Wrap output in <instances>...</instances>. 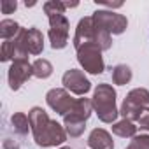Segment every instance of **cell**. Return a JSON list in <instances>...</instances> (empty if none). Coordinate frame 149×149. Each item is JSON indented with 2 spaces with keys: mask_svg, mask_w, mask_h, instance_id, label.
<instances>
[{
  "mask_svg": "<svg viewBox=\"0 0 149 149\" xmlns=\"http://www.w3.org/2000/svg\"><path fill=\"white\" fill-rule=\"evenodd\" d=\"M91 111H93V104L90 98H77L74 107L68 111V114L63 116L65 132L70 137H79L86 128V119L91 116Z\"/></svg>",
  "mask_w": 149,
  "mask_h": 149,
  "instance_id": "cell-4",
  "label": "cell"
},
{
  "mask_svg": "<svg viewBox=\"0 0 149 149\" xmlns=\"http://www.w3.org/2000/svg\"><path fill=\"white\" fill-rule=\"evenodd\" d=\"M46 102L47 105L58 112L60 116H67L68 111L74 107V104H76V100H74L70 97V93L67 90H61V88H54V90H49L47 95H46Z\"/></svg>",
  "mask_w": 149,
  "mask_h": 149,
  "instance_id": "cell-9",
  "label": "cell"
},
{
  "mask_svg": "<svg viewBox=\"0 0 149 149\" xmlns=\"http://www.w3.org/2000/svg\"><path fill=\"white\" fill-rule=\"evenodd\" d=\"M97 44V26L93 23L91 16H86L79 21L76 28V35H74V47L79 49L84 44Z\"/></svg>",
  "mask_w": 149,
  "mask_h": 149,
  "instance_id": "cell-12",
  "label": "cell"
},
{
  "mask_svg": "<svg viewBox=\"0 0 149 149\" xmlns=\"http://www.w3.org/2000/svg\"><path fill=\"white\" fill-rule=\"evenodd\" d=\"M112 132L116 133V135H119V137H135V133H137V126L133 125V121H130V119H123V121H118V123H114L112 125Z\"/></svg>",
  "mask_w": 149,
  "mask_h": 149,
  "instance_id": "cell-15",
  "label": "cell"
},
{
  "mask_svg": "<svg viewBox=\"0 0 149 149\" xmlns=\"http://www.w3.org/2000/svg\"><path fill=\"white\" fill-rule=\"evenodd\" d=\"M91 104L98 119L104 123H112L119 114V111L116 109V91L111 84H105V83L98 84Z\"/></svg>",
  "mask_w": 149,
  "mask_h": 149,
  "instance_id": "cell-3",
  "label": "cell"
},
{
  "mask_svg": "<svg viewBox=\"0 0 149 149\" xmlns=\"http://www.w3.org/2000/svg\"><path fill=\"white\" fill-rule=\"evenodd\" d=\"M139 126H140V130H146V132H149V107L142 112V116L139 118Z\"/></svg>",
  "mask_w": 149,
  "mask_h": 149,
  "instance_id": "cell-20",
  "label": "cell"
},
{
  "mask_svg": "<svg viewBox=\"0 0 149 149\" xmlns=\"http://www.w3.org/2000/svg\"><path fill=\"white\" fill-rule=\"evenodd\" d=\"M60 149H70V147H60Z\"/></svg>",
  "mask_w": 149,
  "mask_h": 149,
  "instance_id": "cell-22",
  "label": "cell"
},
{
  "mask_svg": "<svg viewBox=\"0 0 149 149\" xmlns=\"http://www.w3.org/2000/svg\"><path fill=\"white\" fill-rule=\"evenodd\" d=\"M77 61L81 67L90 74H102L105 68L104 58H102V47L98 44H84L77 49Z\"/></svg>",
  "mask_w": 149,
  "mask_h": 149,
  "instance_id": "cell-6",
  "label": "cell"
},
{
  "mask_svg": "<svg viewBox=\"0 0 149 149\" xmlns=\"http://www.w3.org/2000/svg\"><path fill=\"white\" fill-rule=\"evenodd\" d=\"M126 149H149V135L140 133V135L132 137V142Z\"/></svg>",
  "mask_w": 149,
  "mask_h": 149,
  "instance_id": "cell-19",
  "label": "cell"
},
{
  "mask_svg": "<svg viewBox=\"0 0 149 149\" xmlns=\"http://www.w3.org/2000/svg\"><path fill=\"white\" fill-rule=\"evenodd\" d=\"M65 9L67 4L63 2H46L44 4V11L49 18V40L53 49H63L68 42V19L65 18Z\"/></svg>",
  "mask_w": 149,
  "mask_h": 149,
  "instance_id": "cell-2",
  "label": "cell"
},
{
  "mask_svg": "<svg viewBox=\"0 0 149 149\" xmlns=\"http://www.w3.org/2000/svg\"><path fill=\"white\" fill-rule=\"evenodd\" d=\"M21 54L26 60L28 54H40L44 49V37L39 28H21L19 30Z\"/></svg>",
  "mask_w": 149,
  "mask_h": 149,
  "instance_id": "cell-8",
  "label": "cell"
},
{
  "mask_svg": "<svg viewBox=\"0 0 149 149\" xmlns=\"http://www.w3.org/2000/svg\"><path fill=\"white\" fill-rule=\"evenodd\" d=\"M33 76V68L28 63V60H14L9 68V86L11 90H19L21 84H25Z\"/></svg>",
  "mask_w": 149,
  "mask_h": 149,
  "instance_id": "cell-11",
  "label": "cell"
},
{
  "mask_svg": "<svg viewBox=\"0 0 149 149\" xmlns=\"http://www.w3.org/2000/svg\"><path fill=\"white\" fill-rule=\"evenodd\" d=\"M21 26L13 21V19H4L2 23H0V37H2L4 40H9V39H14L18 33H19Z\"/></svg>",
  "mask_w": 149,
  "mask_h": 149,
  "instance_id": "cell-17",
  "label": "cell"
},
{
  "mask_svg": "<svg viewBox=\"0 0 149 149\" xmlns=\"http://www.w3.org/2000/svg\"><path fill=\"white\" fill-rule=\"evenodd\" d=\"M88 144L91 149H114V142L109 132L102 130V128H95L90 137H88Z\"/></svg>",
  "mask_w": 149,
  "mask_h": 149,
  "instance_id": "cell-13",
  "label": "cell"
},
{
  "mask_svg": "<svg viewBox=\"0 0 149 149\" xmlns=\"http://www.w3.org/2000/svg\"><path fill=\"white\" fill-rule=\"evenodd\" d=\"M11 123H13V128L14 132H18L19 135H26L28 130L32 128L30 126V118L23 112H14L13 118H11Z\"/></svg>",
  "mask_w": 149,
  "mask_h": 149,
  "instance_id": "cell-14",
  "label": "cell"
},
{
  "mask_svg": "<svg viewBox=\"0 0 149 149\" xmlns=\"http://www.w3.org/2000/svg\"><path fill=\"white\" fill-rule=\"evenodd\" d=\"M93 21L97 26L104 28L107 33H123L128 26V19L123 14H118L114 11H97L93 13Z\"/></svg>",
  "mask_w": 149,
  "mask_h": 149,
  "instance_id": "cell-7",
  "label": "cell"
},
{
  "mask_svg": "<svg viewBox=\"0 0 149 149\" xmlns=\"http://www.w3.org/2000/svg\"><path fill=\"white\" fill-rule=\"evenodd\" d=\"M130 79H132V70L128 65H116L112 68V81L116 84L123 86V84L130 83Z\"/></svg>",
  "mask_w": 149,
  "mask_h": 149,
  "instance_id": "cell-18",
  "label": "cell"
},
{
  "mask_svg": "<svg viewBox=\"0 0 149 149\" xmlns=\"http://www.w3.org/2000/svg\"><path fill=\"white\" fill-rule=\"evenodd\" d=\"M0 7H2V13H4V14H11V13H14V11H16L18 4H16V2H9V0H4Z\"/></svg>",
  "mask_w": 149,
  "mask_h": 149,
  "instance_id": "cell-21",
  "label": "cell"
},
{
  "mask_svg": "<svg viewBox=\"0 0 149 149\" xmlns=\"http://www.w3.org/2000/svg\"><path fill=\"white\" fill-rule=\"evenodd\" d=\"M32 68H33V76L39 77V79H47L51 74H53V65L44 60V58H39L32 63Z\"/></svg>",
  "mask_w": 149,
  "mask_h": 149,
  "instance_id": "cell-16",
  "label": "cell"
},
{
  "mask_svg": "<svg viewBox=\"0 0 149 149\" xmlns=\"http://www.w3.org/2000/svg\"><path fill=\"white\" fill-rule=\"evenodd\" d=\"M28 118H30V126H32V133H33L37 146L53 147V146H60L67 140L65 128L60 123H56L54 119H51L42 107L30 109Z\"/></svg>",
  "mask_w": 149,
  "mask_h": 149,
  "instance_id": "cell-1",
  "label": "cell"
},
{
  "mask_svg": "<svg viewBox=\"0 0 149 149\" xmlns=\"http://www.w3.org/2000/svg\"><path fill=\"white\" fill-rule=\"evenodd\" d=\"M147 105H149V91L144 88H135L126 95L119 112L123 114L125 119L139 121V118L147 109Z\"/></svg>",
  "mask_w": 149,
  "mask_h": 149,
  "instance_id": "cell-5",
  "label": "cell"
},
{
  "mask_svg": "<svg viewBox=\"0 0 149 149\" xmlns=\"http://www.w3.org/2000/svg\"><path fill=\"white\" fill-rule=\"evenodd\" d=\"M61 83L65 86V90L76 93V95H86L91 90V83L84 77V74L77 68H70L63 74Z\"/></svg>",
  "mask_w": 149,
  "mask_h": 149,
  "instance_id": "cell-10",
  "label": "cell"
}]
</instances>
